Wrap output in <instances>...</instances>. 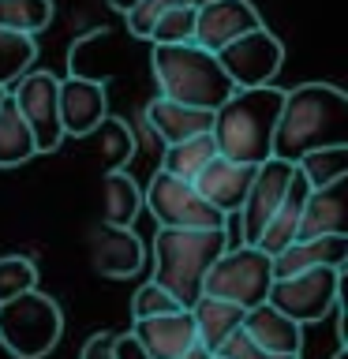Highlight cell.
I'll return each mask as SVG.
<instances>
[{"label": "cell", "mask_w": 348, "mask_h": 359, "mask_svg": "<svg viewBox=\"0 0 348 359\" xmlns=\"http://www.w3.org/2000/svg\"><path fill=\"white\" fill-rule=\"evenodd\" d=\"M348 146V94L333 83H300L285 90L274 128V157L296 165L303 154Z\"/></svg>", "instance_id": "6da1fadb"}, {"label": "cell", "mask_w": 348, "mask_h": 359, "mask_svg": "<svg viewBox=\"0 0 348 359\" xmlns=\"http://www.w3.org/2000/svg\"><path fill=\"white\" fill-rule=\"evenodd\" d=\"M281 101H285L281 86L232 90L213 109L210 139L218 146V154L240 165H262L266 157H274V128H277Z\"/></svg>", "instance_id": "7a4b0ae2"}, {"label": "cell", "mask_w": 348, "mask_h": 359, "mask_svg": "<svg viewBox=\"0 0 348 359\" xmlns=\"http://www.w3.org/2000/svg\"><path fill=\"white\" fill-rule=\"evenodd\" d=\"M229 251V229H157L154 285H161L184 311L202 296L206 269Z\"/></svg>", "instance_id": "3957f363"}, {"label": "cell", "mask_w": 348, "mask_h": 359, "mask_svg": "<svg viewBox=\"0 0 348 359\" xmlns=\"http://www.w3.org/2000/svg\"><path fill=\"white\" fill-rule=\"evenodd\" d=\"M150 67H154L161 97L180 101V105H195V109L213 112L225 97L232 94V83H229V75L221 72L218 56L199 49L195 41L154 45Z\"/></svg>", "instance_id": "277c9868"}, {"label": "cell", "mask_w": 348, "mask_h": 359, "mask_svg": "<svg viewBox=\"0 0 348 359\" xmlns=\"http://www.w3.org/2000/svg\"><path fill=\"white\" fill-rule=\"evenodd\" d=\"M64 314L56 299L41 288H30L0 303V344L15 359H45L60 344Z\"/></svg>", "instance_id": "5b68a950"}, {"label": "cell", "mask_w": 348, "mask_h": 359, "mask_svg": "<svg viewBox=\"0 0 348 359\" xmlns=\"http://www.w3.org/2000/svg\"><path fill=\"white\" fill-rule=\"evenodd\" d=\"M269 285H274V258L266 251H258V247H251V243H240V247H229V251L206 269L202 296L229 299L236 307L251 311L258 303H266Z\"/></svg>", "instance_id": "8992f818"}, {"label": "cell", "mask_w": 348, "mask_h": 359, "mask_svg": "<svg viewBox=\"0 0 348 359\" xmlns=\"http://www.w3.org/2000/svg\"><path fill=\"white\" fill-rule=\"evenodd\" d=\"M142 210L154 213L157 229H229V217L213 210L195 191V184L168 176L161 168L142 191Z\"/></svg>", "instance_id": "52a82bcc"}, {"label": "cell", "mask_w": 348, "mask_h": 359, "mask_svg": "<svg viewBox=\"0 0 348 359\" xmlns=\"http://www.w3.org/2000/svg\"><path fill=\"white\" fill-rule=\"evenodd\" d=\"M341 288H344V269L319 266V269H303V273H292V277H277L269 285L266 303L277 307L281 314H288L292 322L311 325V322H322L337 307Z\"/></svg>", "instance_id": "ba28073f"}, {"label": "cell", "mask_w": 348, "mask_h": 359, "mask_svg": "<svg viewBox=\"0 0 348 359\" xmlns=\"http://www.w3.org/2000/svg\"><path fill=\"white\" fill-rule=\"evenodd\" d=\"M221 64V72L229 75L232 90H251V86H274V75L281 72V60H285V45L274 30L255 27L240 34L236 41H229L225 49L213 53Z\"/></svg>", "instance_id": "9c48e42d"}, {"label": "cell", "mask_w": 348, "mask_h": 359, "mask_svg": "<svg viewBox=\"0 0 348 359\" xmlns=\"http://www.w3.org/2000/svg\"><path fill=\"white\" fill-rule=\"evenodd\" d=\"M11 101H15L19 116L27 120V128L38 142V154H53L64 142L60 128V79L49 72H27L22 79L8 86Z\"/></svg>", "instance_id": "30bf717a"}, {"label": "cell", "mask_w": 348, "mask_h": 359, "mask_svg": "<svg viewBox=\"0 0 348 359\" xmlns=\"http://www.w3.org/2000/svg\"><path fill=\"white\" fill-rule=\"evenodd\" d=\"M296 176V165L292 161H281V157H266L262 165H255V180L247 187V198L240 206V240L236 243H258L266 221L274 217V210L281 206V198L288 195V184Z\"/></svg>", "instance_id": "8fae6325"}, {"label": "cell", "mask_w": 348, "mask_h": 359, "mask_svg": "<svg viewBox=\"0 0 348 359\" xmlns=\"http://www.w3.org/2000/svg\"><path fill=\"white\" fill-rule=\"evenodd\" d=\"M86 255H90V269L98 277H135L146 262V247L135 236V229H116V224L98 221L86 232Z\"/></svg>", "instance_id": "7c38bea8"}, {"label": "cell", "mask_w": 348, "mask_h": 359, "mask_svg": "<svg viewBox=\"0 0 348 359\" xmlns=\"http://www.w3.org/2000/svg\"><path fill=\"white\" fill-rule=\"evenodd\" d=\"M255 27H262V19H258L251 0H210V4L195 8V34H191V41L206 53H218Z\"/></svg>", "instance_id": "4fadbf2b"}, {"label": "cell", "mask_w": 348, "mask_h": 359, "mask_svg": "<svg viewBox=\"0 0 348 359\" xmlns=\"http://www.w3.org/2000/svg\"><path fill=\"white\" fill-rule=\"evenodd\" d=\"M109 116V94L101 79L67 75L60 79V128L64 135L86 139L98 131V123Z\"/></svg>", "instance_id": "5bb4252c"}, {"label": "cell", "mask_w": 348, "mask_h": 359, "mask_svg": "<svg viewBox=\"0 0 348 359\" xmlns=\"http://www.w3.org/2000/svg\"><path fill=\"white\" fill-rule=\"evenodd\" d=\"M251 180H255V165H240V161H229V157L218 154L191 184H195V191L213 210H221L229 217V213H240Z\"/></svg>", "instance_id": "9a60e30c"}, {"label": "cell", "mask_w": 348, "mask_h": 359, "mask_svg": "<svg viewBox=\"0 0 348 359\" xmlns=\"http://www.w3.org/2000/svg\"><path fill=\"white\" fill-rule=\"evenodd\" d=\"M131 337L150 359H176L195 344V322H191V311L154 314V318L131 322Z\"/></svg>", "instance_id": "2e32d148"}, {"label": "cell", "mask_w": 348, "mask_h": 359, "mask_svg": "<svg viewBox=\"0 0 348 359\" xmlns=\"http://www.w3.org/2000/svg\"><path fill=\"white\" fill-rule=\"evenodd\" d=\"M314 236H348V176L330 187L307 191L296 240H314Z\"/></svg>", "instance_id": "e0dca14e"}, {"label": "cell", "mask_w": 348, "mask_h": 359, "mask_svg": "<svg viewBox=\"0 0 348 359\" xmlns=\"http://www.w3.org/2000/svg\"><path fill=\"white\" fill-rule=\"evenodd\" d=\"M240 330L258 348H266L274 355H296L300 359V352H303V325L292 322L288 314H281L277 307H269V303H258V307L243 311Z\"/></svg>", "instance_id": "ac0fdd59"}, {"label": "cell", "mask_w": 348, "mask_h": 359, "mask_svg": "<svg viewBox=\"0 0 348 359\" xmlns=\"http://www.w3.org/2000/svg\"><path fill=\"white\" fill-rule=\"evenodd\" d=\"M348 262V236H314V240H292L285 251L274 255V280L292 277L303 269H344Z\"/></svg>", "instance_id": "d6986e66"}, {"label": "cell", "mask_w": 348, "mask_h": 359, "mask_svg": "<svg viewBox=\"0 0 348 359\" xmlns=\"http://www.w3.org/2000/svg\"><path fill=\"white\" fill-rule=\"evenodd\" d=\"M146 123H150V131L165 146H173V142L195 139V135H210L213 112L195 109V105H180V101H168V97L157 94L150 105H146Z\"/></svg>", "instance_id": "ffe728a7"}, {"label": "cell", "mask_w": 348, "mask_h": 359, "mask_svg": "<svg viewBox=\"0 0 348 359\" xmlns=\"http://www.w3.org/2000/svg\"><path fill=\"white\" fill-rule=\"evenodd\" d=\"M307 180H303L300 172L292 176V184H288V195L281 198V206L274 210V217L266 221V229L262 236H258V251H266L269 258H274L277 251H285V247L296 240V232H300V213H303V202H307Z\"/></svg>", "instance_id": "44dd1931"}, {"label": "cell", "mask_w": 348, "mask_h": 359, "mask_svg": "<svg viewBox=\"0 0 348 359\" xmlns=\"http://www.w3.org/2000/svg\"><path fill=\"white\" fill-rule=\"evenodd\" d=\"M191 322H195V341L206 348V352H218L225 344V337L243 325V307H236L229 299L199 296L195 307H191Z\"/></svg>", "instance_id": "7402d4cb"}, {"label": "cell", "mask_w": 348, "mask_h": 359, "mask_svg": "<svg viewBox=\"0 0 348 359\" xmlns=\"http://www.w3.org/2000/svg\"><path fill=\"white\" fill-rule=\"evenodd\" d=\"M34 154H38V142H34L27 120L19 116L11 94H4V101H0V168L27 165Z\"/></svg>", "instance_id": "603a6c76"}, {"label": "cell", "mask_w": 348, "mask_h": 359, "mask_svg": "<svg viewBox=\"0 0 348 359\" xmlns=\"http://www.w3.org/2000/svg\"><path fill=\"white\" fill-rule=\"evenodd\" d=\"M101 198H105V224H116V229H131L142 210V191L128 172H105Z\"/></svg>", "instance_id": "cb8c5ba5"}, {"label": "cell", "mask_w": 348, "mask_h": 359, "mask_svg": "<svg viewBox=\"0 0 348 359\" xmlns=\"http://www.w3.org/2000/svg\"><path fill=\"white\" fill-rule=\"evenodd\" d=\"M213 157H218V146H213L210 135H195V139H184V142H173L165 146L161 154V172L176 176V180H195L202 168H206Z\"/></svg>", "instance_id": "d4e9b609"}, {"label": "cell", "mask_w": 348, "mask_h": 359, "mask_svg": "<svg viewBox=\"0 0 348 359\" xmlns=\"http://www.w3.org/2000/svg\"><path fill=\"white\" fill-rule=\"evenodd\" d=\"M296 172L307 180L311 191L330 187L337 180L348 176V146H326V150H311L296 161Z\"/></svg>", "instance_id": "484cf974"}, {"label": "cell", "mask_w": 348, "mask_h": 359, "mask_svg": "<svg viewBox=\"0 0 348 359\" xmlns=\"http://www.w3.org/2000/svg\"><path fill=\"white\" fill-rule=\"evenodd\" d=\"M38 60V45L30 34H15V30H0V86H11L15 79L34 72Z\"/></svg>", "instance_id": "4316f807"}, {"label": "cell", "mask_w": 348, "mask_h": 359, "mask_svg": "<svg viewBox=\"0 0 348 359\" xmlns=\"http://www.w3.org/2000/svg\"><path fill=\"white\" fill-rule=\"evenodd\" d=\"M53 22V0H0V30L38 34Z\"/></svg>", "instance_id": "83f0119b"}, {"label": "cell", "mask_w": 348, "mask_h": 359, "mask_svg": "<svg viewBox=\"0 0 348 359\" xmlns=\"http://www.w3.org/2000/svg\"><path fill=\"white\" fill-rule=\"evenodd\" d=\"M101 135V157H105V172H123V165L131 161L135 154V135L120 116H105L98 123Z\"/></svg>", "instance_id": "f1b7e54d"}, {"label": "cell", "mask_w": 348, "mask_h": 359, "mask_svg": "<svg viewBox=\"0 0 348 359\" xmlns=\"http://www.w3.org/2000/svg\"><path fill=\"white\" fill-rule=\"evenodd\" d=\"M191 34H195V8L173 4V8L157 11L146 41L150 45H184V41H191Z\"/></svg>", "instance_id": "f546056e"}, {"label": "cell", "mask_w": 348, "mask_h": 359, "mask_svg": "<svg viewBox=\"0 0 348 359\" xmlns=\"http://www.w3.org/2000/svg\"><path fill=\"white\" fill-rule=\"evenodd\" d=\"M38 288V266L27 255H0V303Z\"/></svg>", "instance_id": "4dcf8cb0"}, {"label": "cell", "mask_w": 348, "mask_h": 359, "mask_svg": "<svg viewBox=\"0 0 348 359\" xmlns=\"http://www.w3.org/2000/svg\"><path fill=\"white\" fill-rule=\"evenodd\" d=\"M173 311H184V307H180V303L168 296L161 285H154V280L139 285V292L131 296V322L154 318V314H173Z\"/></svg>", "instance_id": "1f68e13d"}, {"label": "cell", "mask_w": 348, "mask_h": 359, "mask_svg": "<svg viewBox=\"0 0 348 359\" xmlns=\"http://www.w3.org/2000/svg\"><path fill=\"white\" fill-rule=\"evenodd\" d=\"M173 4H184V8H202V4H210V0H139L128 15V30L135 34V38H146L154 27V19H157V11L161 8H173Z\"/></svg>", "instance_id": "d6a6232c"}, {"label": "cell", "mask_w": 348, "mask_h": 359, "mask_svg": "<svg viewBox=\"0 0 348 359\" xmlns=\"http://www.w3.org/2000/svg\"><path fill=\"white\" fill-rule=\"evenodd\" d=\"M213 355H221V359H296V355H274V352H266V348H258L243 330L225 337V344Z\"/></svg>", "instance_id": "836d02e7"}, {"label": "cell", "mask_w": 348, "mask_h": 359, "mask_svg": "<svg viewBox=\"0 0 348 359\" xmlns=\"http://www.w3.org/2000/svg\"><path fill=\"white\" fill-rule=\"evenodd\" d=\"M112 341H116L112 333H90L86 344H83V352H79V359H116Z\"/></svg>", "instance_id": "e575fe53"}, {"label": "cell", "mask_w": 348, "mask_h": 359, "mask_svg": "<svg viewBox=\"0 0 348 359\" xmlns=\"http://www.w3.org/2000/svg\"><path fill=\"white\" fill-rule=\"evenodd\" d=\"M112 348H116V359H150L139 344H135V337H131V333H120L116 341H112Z\"/></svg>", "instance_id": "d590c367"}, {"label": "cell", "mask_w": 348, "mask_h": 359, "mask_svg": "<svg viewBox=\"0 0 348 359\" xmlns=\"http://www.w3.org/2000/svg\"><path fill=\"white\" fill-rule=\"evenodd\" d=\"M210 355H213V352H206V348H202V344L195 341V344L187 348V352H180L176 359H210Z\"/></svg>", "instance_id": "8d00e7d4"}, {"label": "cell", "mask_w": 348, "mask_h": 359, "mask_svg": "<svg viewBox=\"0 0 348 359\" xmlns=\"http://www.w3.org/2000/svg\"><path fill=\"white\" fill-rule=\"evenodd\" d=\"M109 4H112V8H116V11H120V15H128V11H131L135 4H139V0H109Z\"/></svg>", "instance_id": "74e56055"}, {"label": "cell", "mask_w": 348, "mask_h": 359, "mask_svg": "<svg viewBox=\"0 0 348 359\" xmlns=\"http://www.w3.org/2000/svg\"><path fill=\"white\" fill-rule=\"evenodd\" d=\"M330 359H348V348H337V352H333Z\"/></svg>", "instance_id": "f35d334b"}, {"label": "cell", "mask_w": 348, "mask_h": 359, "mask_svg": "<svg viewBox=\"0 0 348 359\" xmlns=\"http://www.w3.org/2000/svg\"><path fill=\"white\" fill-rule=\"evenodd\" d=\"M4 94H8V90H4V86H0V101H4Z\"/></svg>", "instance_id": "ab89813d"}, {"label": "cell", "mask_w": 348, "mask_h": 359, "mask_svg": "<svg viewBox=\"0 0 348 359\" xmlns=\"http://www.w3.org/2000/svg\"><path fill=\"white\" fill-rule=\"evenodd\" d=\"M210 359H221V355H210Z\"/></svg>", "instance_id": "60d3db41"}]
</instances>
